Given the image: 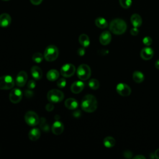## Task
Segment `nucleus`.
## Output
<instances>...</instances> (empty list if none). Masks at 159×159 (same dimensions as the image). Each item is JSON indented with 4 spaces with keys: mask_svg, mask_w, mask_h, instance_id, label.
Segmentation results:
<instances>
[{
    "mask_svg": "<svg viewBox=\"0 0 159 159\" xmlns=\"http://www.w3.org/2000/svg\"><path fill=\"white\" fill-rule=\"evenodd\" d=\"M81 106L82 109L86 112H93L98 107V102L95 96L92 94H87L83 97Z\"/></svg>",
    "mask_w": 159,
    "mask_h": 159,
    "instance_id": "1",
    "label": "nucleus"
},
{
    "mask_svg": "<svg viewBox=\"0 0 159 159\" xmlns=\"http://www.w3.org/2000/svg\"><path fill=\"white\" fill-rule=\"evenodd\" d=\"M109 30L116 35H121L127 30L126 22L122 19H113L109 24Z\"/></svg>",
    "mask_w": 159,
    "mask_h": 159,
    "instance_id": "2",
    "label": "nucleus"
},
{
    "mask_svg": "<svg viewBox=\"0 0 159 159\" xmlns=\"http://www.w3.org/2000/svg\"><path fill=\"white\" fill-rule=\"evenodd\" d=\"M58 49L54 45L47 46L44 51L43 57L48 61H55L58 57Z\"/></svg>",
    "mask_w": 159,
    "mask_h": 159,
    "instance_id": "3",
    "label": "nucleus"
},
{
    "mask_svg": "<svg viewBox=\"0 0 159 159\" xmlns=\"http://www.w3.org/2000/svg\"><path fill=\"white\" fill-rule=\"evenodd\" d=\"M47 98L49 102L52 103H57L63 99L64 94L60 90L53 89L48 92Z\"/></svg>",
    "mask_w": 159,
    "mask_h": 159,
    "instance_id": "4",
    "label": "nucleus"
},
{
    "mask_svg": "<svg viewBox=\"0 0 159 159\" xmlns=\"http://www.w3.org/2000/svg\"><path fill=\"white\" fill-rule=\"evenodd\" d=\"M77 76L82 81L87 80L89 78L91 74L90 67L86 64L80 65L77 69Z\"/></svg>",
    "mask_w": 159,
    "mask_h": 159,
    "instance_id": "5",
    "label": "nucleus"
},
{
    "mask_svg": "<svg viewBox=\"0 0 159 159\" xmlns=\"http://www.w3.org/2000/svg\"><path fill=\"white\" fill-rule=\"evenodd\" d=\"M14 86V80L10 75H4L0 77V89L7 90L12 88Z\"/></svg>",
    "mask_w": 159,
    "mask_h": 159,
    "instance_id": "6",
    "label": "nucleus"
},
{
    "mask_svg": "<svg viewBox=\"0 0 159 159\" xmlns=\"http://www.w3.org/2000/svg\"><path fill=\"white\" fill-rule=\"evenodd\" d=\"M25 122L30 126L37 125L40 121L38 115L34 111H30L25 113L24 116Z\"/></svg>",
    "mask_w": 159,
    "mask_h": 159,
    "instance_id": "7",
    "label": "nucleus"
},
{
    "mask_svg": "<svg viewBox=\"0 0 159 159\" xmlns=\"http://www.w3.org/2000/svg\"><path fill=\"white\" fill-rule=\"evenodd\" d=\"M75 71L76 68L73 64L66 63L61 67L60 73L65 78H69L75 74Z\"/></svg>",
    "mask_w": 159,
    "mask_h": 159,
    "instance_id": "8",
    "label": "nucleus"
},
{
    "mask_svg": "<svg viewBox=\"0 0 159 159\" xmlns=\"http://www.w3.org/2000/svg\"><path fill=\"white\" fill-rule=\"evenodd\" d=\"M22 98V92L20 89L14 88L12 89L9 94V99L11 102L16 104L19 102Z\"/></svg>",
    "mask_w": 159,
    "mask_h": 159,
    "instance_id": "9",
    "label": "nucleus"
},
{
    "mask_svg": "<svg viewBox=\"0 0 159 159\" xmlns=\"http://www.w3.org/2000/svg\"><path fill=\"white\" fill-rule=\"evenodd\" d=\"M116 91L117 93L122 96H128L131 94V89L125 83H120L116 86Z\"/></svg>",
    "mask_w": 159,
    "mask_h": 159,
    "instance_id": "10",
    "label": "nucleus"
},
{
    "mask_svg": "<svg viewBox=\"0 0 159 159\" xmlns=\"http://www.w3.org/2000/svg\"><path fill=\"white\" fill-rule=\"evenodd\" d=\"M27 75L25 71H20L16 78V83L19 87H22L24 86L27 81Z\"/></svg>",
    "mask_w": 159,
    "mask_h": 159,
    "instance_id": "11",
    "label": "nucleus"
},
{
    "mask_svg": "<svg viewBox=\"0 0 159 159\" xmlns=\"http://www.w3.org/2000/svg\"><path fill=\"white\" fill-rule=\"evenodd\" d=\"M154 54V52L153 49L149 47H145L142 49L140 52V57L144 60H150Z\"/></svg>",
    "mask_w": 159,
    "mask_h": 159,
    "instance_id": "12",
    "label": "nucleus"
},
{
    "mask_svg": "<svg viewBox=\"0 0 159 159\" xmlns=\"http://www.w3.org/2000/svg\"><path fill=\"white\" fill-rule=\"evenodd\" d=\"M111 39L112 37L111 33L107 30H105L99 36V42L102 45H107L111 42Z\"/></svg>",
    "mask_w": 159,
    "mask_h": 159,
    "instance_id": "13",
    "label": "nucleus"
},
{
    "mask_svg": "<svg viewBox=\"0 0 159 159\" xmlns=\"http://www.w3.org/2000/svg\"><path fill=\"white\" fill-rule=\"evenodd\" d=\"M84 87V83L82 81H75L70 87L71 91L75 94L80 93L83 91Z\"/></svg>",
    "mask_w": 159,
    "mask_h": 159,
    "instance_id": "14",
    "label": "nucleus"
},
{
    "mask_svg": "<svg viewBox=\"0 0 159 159\" xmlns=\"http://www.w3.org/2000/svg\"><path fill=\"white\" fill-rule=\"evenodd\" d=\"M64 130V126L62 122L56 120L52 127V131L55 135H60Z\"/></svg>",
    "mask_w": 159,
    "mask_h": 159,
    "instance_id": "15",
    "label": "nucleus"
},
{
    "mask_svg": "<svg viewBox=\"0 0 159 159\" xmlns=\"http://www.w3.org/2000/svg\"><path fill=\"white\" fill-rule=\"evenodd\" d=\"M11 23V17L9 14L3 13L0 15V26L2 27H6Z\"/></svg>",
    "mask_w": 159,
    "mask_h": 159,
    "instance_id": "16",
    "label": "nucleus"
},
{
    "mask_svg": "<svg viewBox=\"0 0 159 159\" xmlns=\"http://www.w3.org/2000/svg\"><path fill=\"white\" fill-rule=\"evenodd\" d=\"M30 73L33 78L35 80H40L43 75L41 68L37 66H33L31 68Z\"/></svg>",
    "mask_w": 159,
    "mask_h": 159,
    "instance_id": "17",
    "label": "nucleus"
},
{
    "mask_svg": "<svg viewBox=\"0 0 159 159\" xmlns=\"http://www.w3.org/2000/svg\"><path fill=\"white\" fill-rule=\"evenodd\" d=\"M65 105L66 108L70 110L76 109L78 106V101L75 98H68L65 101Z\"/></svg>",
    "mask_w": 159,
    "mask_h": 159,
    "instance_id": "18",
    "label": "nucleus"
},
{
    "mask_svg": "<svg viewBox=\"0 0 159 159\" xmlns=\"http://www.w3.org/2000/svg\"><path fill=\"white\" fill-rule=\"evenodd\" d=\"M40 131L39 129L34 128L29 131L28 134V137L30 140L36 141L40 138Z\"/></svg>",
    "mask_w": 159,
    "mask_h": 159,
    "instance_id": "19",
    "label": "nucleus"
},
{
    "mask_svg": "<svg viewBox=\"0 0 159 159\" xmlns=\"http://www.w3.org/2000/svg\"><path fill=\"white\" fill-rule=\"evenodd\" d=\"M130 21L132 25L135 27H139L142 25V19L141 16L138 14H134L130 17Z\"/></svg>",
    "mask_w": 159,
    "mask_h": 159,
    "instance_id": "20",
    "label": "nucleus"
},
{
    "mask_svg": "<svg viewBox=\"0 0 159 159\" xmlns=\"http://www.w3.org/2000/svg\"><path fill=\"white\" fill-rule=\"evenodd\" d=\"M58 77L59 72L55 69L50 70L47 73V78L50 81H54L57 80L58 78Z\"/></svg>",
    "mask_w": 159,
    "mask_h": 159,
    "instance_id": "21",
    "label": "nucleus"
},
{
    "mask_svg": "<svg viewBox=\"0 0 159 159\" xmlns=\"http://www.w3.org/2000/svg\"><path fill=\"white\" fill-rule=\"evenodd\" d=\"M79 42L83 47H88L90 44L89 37L84 34H82L79 37Z\"/></svg>",
    "mask_w": 159,
    "mask_h": 159,
    "instance_id": "22",
    "label": "nucleus"
},
{
    "mask_svg": "<svg viewBox=\"0 0 159 159\" xmlns=\"http://www.w3.org/2000/svg\"><path fill=\"white\" fill-rule=\"evenodd\" d=\"M96 25L100 29H105L108 26V23L107 20L101 17H99L95 20Z\"/></svg>",
    "mask_w": 159,
    "mask_h": 159,
    "instance_id": "23",
    "label": "nucleus"
},
{
    "mask_svg": "<svg viewBox=\"0 0 159 159\" xmlns=\"http://www.w3.org/2000/svg\"><path fill=\"white\" fill-rule=\"evenodd\" d=\"M132 78H133V80H134L135 83H142V82L144 80L145 77H144L143 74L141 71H135L133 73Z\"/></svg>",
    "mask_w": 159,
    "mask_h": 159,
    "instance_id": "24",
    "label": "nucleus"
},
{
    "mask_svg": "<svg viewBox=\"0 0 159 159\" xmlns=\"http://www.w3.org/2000/svg\"><path fill=\"white\" fill-rule=\"evenodd\" d=\"M116 140L114 138L111 136H107L105 137L103 140V144L107 148H111L115 145Z\"/></svg>",
    "mask_w": 159,
    "mask_h": 159,
    "instance_id": "25",
    "label": "nucleus"
},
{
    "mask_svg": "<svg viewBox=\"0 0 159 159\" xmlns=\"http://www.w3.org/2000/svg\"><path fill=\"white\" fill-rule=\"evenodd\" d=\"M88 85L89 88L93 90H96L99 87V82L96 79H91L88 82Z\"/></svg>",
    "mask_w": 159,
    "mask_h": 159,
    "instance_id": "26",
    "label": "nucleus"
},
{
    "mask_svg": "<svg viewBox=\"0 0 159 159\" xmlns=\"http://www.w3.org/2000/svg\"><path fill=\"white\" fill-rule=\"evenodd\" d=\"M43 55L41 53H39V52H37V53H35L32 57V60L35 62V63H40L43 60Z\"/></svg>",
    "mask_w": 159,
    "mask_h": 159,
    "instance_id": "27",
    "label": "nucleus"
},
{
    "mask_svg": "<svg viewBox=\"0 0 159 159\" xmlns=\"http://www.w3.org/2000/svg\"><path fill=\"white\" fill-rule=\"evenodd\" d=\"M40 127L42 130H43L45 132H48L50 128L48 124L46 122V120L45 118H41L40 119Z\"/></svg>",
    "mask_w": 159,
    "mask_h": 159,
    "instance_id": "28",
    "label": "nucleus"
},
{
    "mask_svg": "<svg viewBox=\"0 0 159 159\" xmlns=\"http://www.w3.org/2000/svg\"><path fill=\"white\" fill-rule=\"evenodd\" d=\"M119 4L122 8L128 9L132 4V0H119Z\"/></svg>",
    "mask_w": 159,
    "mask_h": 159,
    "instance_id": "29",
    "label": "nucleus"
},
{
    "mask_svg": "<svg viewBox=\"0 0 159 159\" xmlns=\"http://www.w3.org/2000/svg\"><path fill=\"white\" fill-rule=\"evenodd\" d=\"M66 81L64 78H60L57 82V86L59 88H63L66 86Z\"/></svg>",
    "mask_w": 159,
    "mask_h": 159,
    "instance_id": "30",
    "label": "nucleus"
},
{
    "mask_svg": "<svg viewBox=\"0 0 159 159\" xmlns=\"http://www.w3.org/2000/svg\"><path fill=\"white\" fill-rule=\"evenodd\" d=\"M142 42L146 46H150L152 43V38L150 37L147 36V37H145L143 39Z\"/></svg>",
    "mask_w": 159,
    "mask_h": 159,
    "instance_id": "31",
    "label": "nucleus"
},
{
    "mask_svg": "<svg viewBox=\"0 0 159 159\" xmlns=\"http://www.w3.org/2000/svg\"><path fill=\"white\" fill-rule=\"evenodd\" d=\"M35 81L33 80H30V81H29L28 83H27V87L29 89H32L35 87Z\"/></svg>",
    "mask_w": 159,
    "mask_h": 159,
    "instance_id": "32",
    "label": "nucleus"
},
{
    "mask_svg": "<svg viewBox=\"0 0 159 159\" xmlns=\"http://www.w3.org/2000/svg\"><path fill=\"white\" fill-rule=\"evenodd\" d=\"M123 156L126 158H131L132 157V153L130 150H125L123 152Z\"/></svg>",
    "mask_w": 159,
    "mask_h": 159,
    "instance_id": "33",
    "label": "nucleus"
},
{
    "mask_svg": "<svg viewBox=\"0 0 159 159\" xmlns=\"http://www.w3.org/2000/svg\"><path fill=\"white\" fill-rule=\"evenodd\" d=\"M139 32V30L138 29V27H134L132 29H131L130 30V34L132 35L133 36H135L137 35Z\"/></svg>",
    "mask_w": 159,
    "mask_h": 159,
    "instance_id": "34",
    "label": "nucleus"
},
{
    "mask_svg": "<svg viewBox=\"0 0 159 159\" xmlns=\"http://www.w3.org/2000/svg\"><path fill=\"white\" fill-rule=\"evenodd\" d=\"M45 109H46V110H47V111H49V112L53 111V109H54V106H53V103H52V102H50V103H49V104H47L46 105V106H45Z\"/></svg>",
    "mask_w": 159,
    "mask_h": 159,
    "instance_id": "35",
    "label": "nucleus"
},
{
    "mask_svg": "<svg viewBox=\"0 0 159 159\" xmlns=\"http://www.w3.org/2000/svg\"><path fill=\"white\" fill-rule=\"evenodd\" d=\"M77 53L78 54L80 55V56H83L85 53H86V51H85V49L84 48H80L78 51H77Z\"/></svg>",
    "mask_w": 159,
    "mask_h": 159,
    "instance_id": "36",
    "label": "nucleus"
},
{
    "mask_svg": "<svg viewBox=\"0 0 159 159\" xmlns=\"http://www.w3.org/2000/svg\"><path fill=\"white\" fill-rule=\"evenodd\" d=\"M25 94L26 97L30 98L33 96V92L31 90H26L25 91Z\"/></svg>",
    "mask_w": 159,
    "mask_h": 159,
    "instance_id": "37",
    "label": "nucleus"
},
{
    "mask_svg": "<svg viewBox=\"0 0 159 159\" xmlns=\"http://www.w3.org/2000/svg\"><path fill=\"white\" fill-rule=\"evenodd\" d=\"M30 2L34 5H39L42 1V0H30Z\"/></svg>",
    "mask_w": 159,
    "mask_h": 159,
    "instance_id": "38",
    "label": "nucleus"
},
{
    "mask_svg": "<svg viewBox=\"0 0 159 159\" xmlns=\"http://www.w3.org/2000/svg\"><path fill=\"white\" fill-rule=\"evenodd\" d=\"M98 53H99L100 55H107V54L108 53V51L106 50H104V49H102V50H101L100 51H99Z\"/></svg>",
    "mask_w": 159,
    "mask_h": 159,
    "instance_id": "39",
    "label": "nucleus"
},
{
    "mask_svg": "<svg viewBox=\"0 0 159 159\" xmlns=\"http://www.w3.org/2000/svg\"><path fill=\"white\" fill-rule=\"evenodd\" d=\"M134 158L135 159H145V157H144L143 155H136L134 157Z\"/></svg>",
    "mask_w": 159,
    "mask_h": 159,
    "instance_id": "40",
    "label": "nucleus"
},
{
    "mask_svg": "<svg viewBox=\"0 0 159 159\" xmlns=\"http://www.w3.org/2000/svg\"><path fill=\"white\" fill-rule=\"evenodd\" d=\"M154 154H155V157L157 159H159V148H158L155 150Z\"/></svg>",
    "mask_w": 159,
    "mask_h": 159,
    "instance_id": "41",
    "label": "nucleus"
},
{
    "mask_svg": "<svg viewBox=\"0 0 159 159\" xmlns=\"http://www.w3.org/2000/svg\"><path fill=\"white\" fill-rule=\"evenodd\" d=\"M155 68H156L157 69L159 70V59L156 61V62H155Z\"/></svg>",
    "mask_w": 159,
    "mask_h": 159,
    "instance_id": "42",
    "label": "nucleus"
},
{
    "mask_svg": "<svg viewBox=\"0 0 159 159\" xmlns=\"http://www.w3.org/2000/svg\"><path fill=\"white\" fill-rule=\"evenodd\" d=\"M2 1H9V0H2Z\"/></svg>",
    "mask_w": 159,
    "mask_h": 159,
    "instance_id": "43",
    "label": "nucleus"
}]
</instances>
